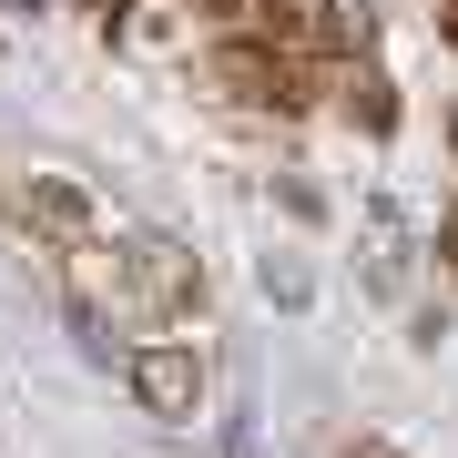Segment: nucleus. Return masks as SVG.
I'll list each match as a JSON object with an SVG mask.
<instances>
[{"mask_svg":"<svg viewBox=\"0 0 458 458\" xmlns=\"http://www.w3.org/2000/svg\"><path fill=\"white\" fill-rule=\"evenodd\" d=\"M204 82L234 92V102H255V113H306V102L327 92V72H316L285 31H225L204 51Z\"/></svg>","mask_w":458,"mask_h":458,"instance_id":"f257e3e1","label":"nucleus"},{"mask_svg":"<svg viewBox=\"0 0 458 458\" xmlns=\"http://www.w3.org/2000/svg\"><path fill=\"white\" fill-rule=\"evenodd\" d=\"M113 285L143 327H204V265L174 245V234H123L113 255Z\"/></svg>","mask_w":458,"mask_h":458,"instance_id":"f03ea898","label":"nucleus"},{"mask_svg":"<svg viewBox=\"0 0 458 458\" xmlns=\"http://www.w3.org/2000/svg\"><path fill=\"white\" fill-rule=\"evenodd\" d=\"M0 214H11L41 255H62V265L102 255V234H113V225H102V204H92L72 174H21V183H0Z\"/></svg>","mask_w":458,"mask_h":458,"instance_id":"7ed1b4c3","label":"nucleus"},{"mask_svg":"<svg viewBox=\"0 0 458 458\" xmlns=\"http://www.w3.org/2000/svg\"><path fill=\"white\" fill-rule=\"evenodd\" d=\"M132 397H143V418H194V408H204V357H194L183 336L132 346Z\"/></svg>","mask_w":458,"mask_h":458,"instance_id":"20e7f679","label":"nucleus"},{"mask_svg":"<svg viewBox=\"0 0 458 458\" xmlns=\"http://www.w3.org/2000/svg\"><path fill=\"white\" fill-rule=\"evenodd\" d=\"M327 92H336V113H346V123H367V132H387V123H397V92H387V72H377V62H336V72H327Z\"/></svg>","mask_w":458,"mask_h":458,"instance_id":"39448f33","label":"nucleus"},{"mask_svg":"<svg viewBox=\"0 0 458 458\" xmlns=\"http://www.w3.org/2000/svg\"><path fill=\"white\" fill-rule=\"evenodd\" d=\"M183 11H204V21H225V31H265V21H285L295 0H183Z\"/></svg>","mask_w":458,"mask_h":458,"instance_id":"423d86ee","label":"nucleus"},{"mask_svg":"<svg viewBox=\"0 0 458 458\" xmlns=\"http://www.w3.org/2000/svg\"><path fill=\"white\" fill-rule=\"evenodd\" d=\"M346 458H397V448L387 438H346Z\"/></svg>","mask_w":458,"mask_h":458,"instance_id":"0eeeda50","label":"nucleus"}]
</instances>
